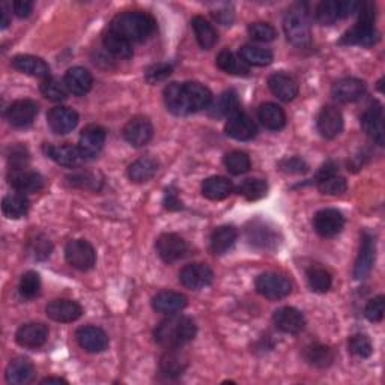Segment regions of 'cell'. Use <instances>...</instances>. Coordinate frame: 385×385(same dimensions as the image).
I'll return each mask as SVG.
<instances>
[{
  "label": "cell",
  "instance_id": "6da1fadb",
  "mask_svg": "<svg viewBox=\"0 0 385 385\" xmlns=\"http://www.w3.org/2000/svg\"><path fill=\"white\" fill-rule=\"evenodd\" d=\"M197 327L189 316L169 315L153 329V339L164 348H182L196 337Z\"/></svg>",
  "mask_w": 385,
  "mask_h": 385
},
{
  "label": "cell",
  "instance_id": "7a4b0ae2",
  "mask_svg": "<svg viewBox=\"0 0 385 385\" xmlns=\"http://www.w3.org/2000/svg\"><path fill=\"white\" fill-rule=\"evenodd\" d=\"M130 42L145 41L156 30V20L141 11H128L116 15L108 27Z\"/></svg>",
  "mask_w": 385,
  "mask_h": 385
},
{
  "label": "cell",
  "instance_id": "3957f363",
  "mask_svg": "<svg viewBox=\"0 0 385 385\" xmlns=\"http://www.w3.org/2000/svg\"><path fill=\"white\" fill-rule=\"evenodd\" d=\"M283 29H284L286 38H288L296 47L309 46L312 41L310 25L309 21H307L305 14L300 9H292L284 15Z\"/></svg>",
  "mask_w": 385,
  "mask_h": 385
},
{
  "label": "cell",
  "instance_id": "277c9868",
  "mask_svg": "<svg viewBox=\"0 0 385 385\" xmlns=\"http://www.w3.org/2000/svg\"><path fill=\"white\" fill-rule=\"evenodd\" d=\"M255 286H256V291L268 300L286 298V296H288L292 291L291 280L277 272L260 274V276L256 279Z\"/></svg>",
  "mask_w": 385,
  "mask_h": 385
},
{
  "label": "cell",
  "instance_id": "5b68a950",
  "mask_svg": "<svg viewBox=\"0 0 385 385\" xmlns=\"http://www.w3.org/2000/svg\"><path fill=\"white\" fill-rule=\"evenodd\" d=\"M65 258L70 265L79 271H89L96 262L95 248L84 239H72L65 247Z\"/></svg>",
  "mask_w": 385,
  "mask_h": 385
},
{
  "label": "cell",
  "instance_id": "8992f818",
  "mask_svg": "<svg viewBox=\"0 0 385 385\" xmlns=\"http://www.w3.org/2000/svg\"><path fill=\"white\" fill-rule=\"evenodd\" d=\"M313 227L316 234L322 238H333L343 230L345 217L340 211L333 210V208H325V210L316 213L313 218Z\"/></svg>",
  "mask_w": 385,
  "mask_h": 385
},
{
  "label": "cell",
  "instance_id": "52a82bcc",
  "mask_svg": "<svg viewBox=\"0 0 385 385\" xmlns=\"http://www.w3.org/2000/svg\"><path fill=\"white\" fill-rule=\"evenodd\" d=\"M181 283L191 291H199L210 286L214 280V271L205 263H190L179 272Z\"/></svg>",
  "mask_w": 385,
  "mask_h": 385
},
{
  "label": "cell",
  "instance_id": "ba28073f",
  "mask_svg": "<svg viewBox=\"0 0 385 385\" xmlns=\"http://www.w3.org/2000/svg\"><path fill=\"white\" fill-rule=\"evenodd\" d=\"M377 256V241L370 234H365L361 238V246L358 251V258L354 267V279L362 280L369 276Z\"/></svg>",
  "mask_w": 385,
  "mask_h": 385
},
{
  "label": "cell",
  "instance_id": "9c48e42d",
  "mask_svg": "<svg viewBox=\"0 0 385 385\" xmlns=\"http://www.w3.org/2000/svg\"><path fill=\"white\" fill-rule=\"evenodd\" d=\"M153 136V127L151 120L145 116H136L128 120V124L124 127V137L125 140L136 148L145 146L151 141Z\"/></svg>",
  "mask_w": 385,
  "mask_h": 385
},
{
  "label": "cell",
  "instance_id": "30bf717a",
  "mask_svg": "<svg viewBox=\"0 0 385 385\" xmlns=\"http://www.w3.org/2000/svg\"><path fill=\"white\" fill-rule=\"evenodd\" d=\"M332 94L334 100L339 103H355L365 96L366 83L360 79H354V77H346V79L339 80L333 84Z\"/></svg>",
  "mask_w": 385,
  "mask_h": 385
},
{
  "label": "cell",
  "instance_id": "8fae6325",
  "mask_svg": "<svg viewBox=\"0 0 385 385\" xmlns=\"http://www.w3.org/2000/svg\"><path fill=\"white\" fill-rule=\"evenodd\" d=\"M182 89H184V98L187 103V108H189V113L201 112V110L211 106L213 94L206 86L197 82H189V83H182Z\"/></svg>",
  "mask_w": 385,
  "mask_h": 385
},
{
  "label": "cell",
  "instance_id": "7c38bea8",
  "mask_svg": "<svg viewBox=\"0 0 385 385\" xmlns=\"http://www.w3.org/2000/svg\"><path fill=\"white\" fill-rule=\"evenodd\" d=\"M106 143V130L100 125H87L83 128L80 140H79V149L83 153L84 158L96 157L101 152Z\"/></svg>",
  "mask_w": 385,
  "mask_h": 385
},
{
  "label": "cell",
  "instance_id": "4fadbf2b",
  "mask_svg": "<svg viewBox=\"0 0 385 385\" xmlns=\"http://www.w3.org/2000/svg\"><path fill=\"white\" fill-rule=\"evenodd\" d=\"M38 115V104L32 100H18L11 104L6 110L8 122L17 127L23 128L34 122V119Z\"/></svg>",
  "mask_w": 385,
  "mask_h": 385
},
{
  "label": "cell",
  "instance_id": "5bb4252c",
  "mask_svg": "<svg viewBox=\"0 0 385 385\" xmlns=\"http://www.w3.org/2000/svg\"><path fill=\"white\" fill-rule=\"evenodd\" d=\"M317 130L322 137L334 139L343 130V116L334 106L322 107L317 116Z\"/></svg>",
  "mask_w": 385,
  "mask_h": 385
},
{
  "label": "cell",
  "instance_id": "9a60e30c",
  "mask_svg": "<svg viewBox=\"0 0 385 385\" xmlns=\"http://www.w3.org/2000/svg\"><path fill=\"white\" fill-rule=\"evenodd\" d=\"M361 127L365 133L377 141L379 146H384V112L379 103L372 104L361 116Z\"/></svg>",
  "mask_w": 385,
  "mask_h": 385
},
{
  "label": "cell",
  "instance_id": "2e32d148",
  "mask_svg": "<svg viewBox=\"0 0 385 385\" xmlns=\"http://www.w3.org/2000/svg\"><path fill=\"white\" fill-rule=\"evenodd\" d=\"M272 321L280 332L286 334H298L305 327L304 315L294 309V307H282V309L274 312Z\"/></svg>",
  "mask_w": 385,
  "mask_h": 385
},
{
  "label": "cell",
  "instance_id": "e0dca14e",
  "mask_svg": "<svg viewBox=\"0 0 385 385\" xmlns=\"http://www.w3.org/2000/svg\"><path fill=\"white\" fill-rule=\"evenodd\" d=\"M47 122L53 133L68 134L79 124V115L70 107H54L47 115Z\"/></svg>",
  "mask_w": 385,
  "mask_h": 385
},
{
  "label": "cell",
  "instance_id": "ac0fdd59",
  "mask_svg": "<svg viewBox=\"0 0 385 385\" xmlns=\"http://www.w3.org/2000/svg\"><path fill=\"white\" fill-rule=\"evenodd\" d=\"M157 253L158 256L166 262L173 263L185 256L187 243L176 234H164L157 239Z\"/></svg>",
  "mask_w": 385,
  "mask_h": 385
},
{
  "label": "cell",
  "instance_id": "d6986e66",
  "mask_svg": "<svg viewBox=\"0 0 385 385\" xmlns=\"http://www.w3.org/2000/svg\"><path fill=\"white\" fill-rule=\"evenodd\" d=\"M225 130H226V134L229 137H232L239 141L251 140L258 133L256 124L253 122V119L248 115H246L243 112H238L236 115L230 116L226 122Z\"/></svg>",
  "mask_w": 385,
  "mask_h": 385
},
{
  "label": "cell",
  "instance_id": "ffe728a7",
  "mask_svg": "<svg viewBox=\"0 0 385 385\" xmlns=\"http://www.w3.org/2000/svg\"><path fill=\"white\" fill-rule=\"evenodd\" d=\"M49 339V329L46 325L38 324V322H30L21 325L17 329L15 340L20 346L29 348V349H37L41 348L44 343L47 342Z\"/></svg>",
  "mask_w": 385,
  "mask_h": 385
},
{
  "label": "cell",
  "instance_id": "44dd1931",
  "mask_svg": "<svg viewBox=\"0 0 385 385\" xmlns=\"http://www.w3.org/2000/svg\"><path fill=\"white\" fill-rule=\"evenodd\" d=\"M77 342L79 345L91 354H98V352H103L108 346V337L103 332L101 328L98 327H82L80 329H77L75 333Z\"/></svg>",
  "mask_w": 385,
  "mask_h": 385
},
{
  "label": "cell",
  "instance_id": "7402d4cb",
  "mask_svg": "<svg viewBox=\"0 0 385 385\" xmlns=\"http://www.w3.org/2000/svg\"><path fill=\"white\" fill-rule=\"evenodd\" d=\"M378 39H379V34L375 29V26L357 23L354 27L346 32V34L342 37V39H340V42L346 44V46L370 47V46H375Z\"/></svg>",
  "mask_w": 385,
  "mask_h": 385
},
{
  "label": "cell",
  "instance_id": "603a6c76",
  "mask_svg": "<svg viewBox=\"0 0 385 385\" xmlns=\"http://www.w3.org/2000/svg\"><path fill=\"white\" fill-rule=\"evenodd\" d=\"M9 184L18 193H37L44 187L42 176L37 172H30L26 169L11 170L9 173Z\"/></svg>",
  "mask_w": 385,
  "mask_h": 385
},
{
  "label": "cell",
  "instance_id": "cb8c5ba5",
  "mask_svg": "<svg viewBox=\"0 0 385 385\" xmlns=\"http://www.w3.org/2000/svg\"><path fill=\"white\" fill-rule=\"evenodd\" d=\"M187 307V296L173 291L158 292L152 298V309L163 315H175Z\"/></svg>",
  "mask_w": 385,
  "mask_h": 385
},
{
  "label": "cell",
  "instance_id": "d4e9b609",
  "mask_svg": "<svg viewBox=\"0 0 385 385\" xmlns=\"http://www.w3.org/2000/svg\"><path fill=\"white\" fill-rule=\"evenodd\" d=\"M47 316L56 322H74L83 313L82 307L71 300H54L47 305Z\"/></svg>",
  "mask_w": 385,
  "mask_h": 385
},
{
  "label": "cell",
  "instance_id": "484cf974",
  "mask_svg": "<svg viewBox=\"0 0 385 385\" xmlns=\"http://www.w3.org/2000/svg\"><path fill=\"white\" fill-rule=\"evenodd\" d=\"M63 83H65V86H67L70 94L77 95V96H83L92 89L94 79H92V74L86 68L74 67V68H70L67 71V74H65Z\"/></svg>",
  "mask_w": 385,
  "mask_h": 385
},
{
  "label": "cell",
  "instance_id": "4316f807",
  "mask_svg": "<svg viewBox=\"0 0 385 385\" xmlns=\"http://www.w3.org/2000/svg\"><path fill=\"white\" fill-rule=\"evenodd\" d=\"M13 67L20 72H25L27 75L37 77V79L46 80L50 77L49 65L41 58L30 56V54H20L13 59Z\"/></svg>",
  "mask_w": 385,
  "mask_h": 385
},
{
  "label": "cell",
  "instance_id": "83f0119b",
  "mask_svg": "<svg viewBox=\"0 0 385 385\" xmlns=\"http://www.w3.org/2000/svg\"><path fill=\"white\" fill-rule=\"evenodd\" d=\"M5 377L8 384L26 385L35 377V367L26 358H15L8 365Z\"/></svg>",
  "mask_w": 385,
  "mask_h": 385
},
{
  "label": "cell",
  "instance_id": "f1b7e54d",
  "mask_svg": "<svg viewBox=\"0 0 385 385\" xmlns=\"http://www.w3.org/2000/svg\"><path fill=\"white\" fill-rule=\"evenodd\" d=\"M47 156L58 163L59 166L63 168H75L80 166V164L86 160L83 153L80 152L79 146H71V145H62V146H47Z\"/></svg>",
  "mask_w": 385,
  "mask_h": 385
},
{
  "label": "cell",
  "instance_id": "f546056e",
  "mask_svg": "<svg viewBox=\"0 0 385 385\" xmlns=\"http://www.w3.org/2000/svg\"><path fill=\"white\" fill-rule=\"evenodd\" d=\"M268 86L271 92L276 95L279 100L289 103L298 95V84L292 79V77L286 75L283 72H277L270 77Z\"/></svg>",
  "mask_w": 385,
  "mask_h": 385
},
{
  "label": "cell",
  "instance_id": "4dcf8cb0",
  "mask_svg": "<svg viewBox=\"0 0 385 385\" xmlns=\"http://www.w3.org/2000/svg\"><path fill=\"white\" fill-rule=\"evenodd\" d=\"M234 191V184L223 176H211L202 184V194L210 201H223Z\"/></svg>",
  "mask_w": 385,
  "mask_h": 385
},
{
  "label": "cell",
  "instance_id": "1f68e13d",
  "mask_svg": "<svg viewBox=\"0 0 385 385\" xmlns=\"http://www.w3.org/2000/svg\"><path fill=\"white\" fill-rule=\"evenodd\" d=\"M258 116L262 125L271 131H279L286 125V115L283 108L274 103L262 104L258 110Z\"/></svg>",
  "mask_w": 385,
  "mask_h": 385
},
{
  "label": "cell",
  "instance_id": "d6a6232c",
  "mask_svg": "<svg viewBox=\"0 0 385 385\" xmlns=\"http://www.w3.org/2000/svg\"><path fill=\"white\" fill-rule=\"evenodd\" d=\"M164 103H166L169 112L176 116L190 115L184 98L182 83H170L166 86V89H164Z\"/></svg>",
  "mask_w": 385,
  "mask_h": 385
},
{
  "label": "cell",
  "instance_id": "836d02e7",
  "mask_svg": "<svg viewBox=\"0 0 385 385\" xmlns=\"http://www.w3.org/2000/svg\"><path fill=\"white\" fill-rule=\"evenodd\" d=\"M158 172V161L152 157H143L128 168V176L134 182H146Z\"/></svg>",
  "mask_w": 385,
  "mask_h": 385
},
{
  "label": "cell",
  "instance_id": "e575fe53",
  "mask_svg": "<svg viewBox=\"0 0 385 385\" xmlns=\"http://www.w3.org/2000/svg\"><path fill=\"white\" fill-rule=\"evenodd\" d=\"M238 232L234 226H222L214 230L211 236V250L214 255H225L236 243Z\"/></svg>",
  "mask_w": 385,
  "mask_h": 385
},
{
  "label": "cell",
  "instance_id": "d590c367",
  "mask_svg": "<svg viewBox=\"0 0 385 385\" xmlns=\"http://www.w3.org/2000/svg\"><path fill=\"white\" fill-rule=\"evenodd\" d=\"M191 27L194 30L196 39H197V42H199V46L202 49L210 50L215 46L218 35H217V32H215V29L213 27V25L210 23V21H206L201 15H196L191 20Z\"/></svg>",
  "mask_w": 385,
  "mask_h": 385
},
{
  "label": "cell",
  "instance_id": "8d00e7d4",
  "mask_svg": "<svg viewBox=\"0 0 385 385\" xmlns=\"http://www.w3.org/2000/svg\"><path fill=\"white\" fill-rule=\"evenodd\" d=\"M217 67L232 75H248L250 67L241 59V56L230 50H223L217 56Z\"/></svg>",
  "mask_w": 385,
  "mask_h": 385
},
{
  "label": "cell",
  "instance_id": "74e56055",
  "mask_svg": "<svg viewBox=\"0 0 385 385\" xmlns=\"http://www.w3.org/2000/svg\"><path fill=\"white\" fill-rule=\"evenodd\" d=\"M239 98L235 91H226L217 98V101L211 107V116L226 118L234 116L239 112Z\"/></svg>",
  "mask_w": 385,
  "mask_h": 385
},
{
  "label": "cell",
  "instance_id": "f35d334b",
  "mask_svg": "<svg viewBox=\"0 0 385 385\" xmlns=\"http://www.w3.org/2000/svg\"><path fill=\"white\" fill-rule=\"evenodd\" d=\"M181 348H170L161 358V372L166 377H178L187 367V357L182 354Z\"/></svg>",
  "mask_w": 385,
  "mask_h": 385
},
{
  "label": "cell",
  "instance_id": "ab89813d",
  "mask_svg": "<svg viewBox=\"0 0 385 385\" xmlns=\"http://www.w3.org/2000/svg\"><path fill=\"white\" fill-rule=\"evenodd\" d=\"M103 42H104L106 50L108 53H112L116 58L130 59L131 56H133V47H131V42L120 35L115 34V32H112L110 29L104 34Z\"/></svg>",
  "mask_w": 385,
  "mask_h": 385
},
{
  "label": "cell",
  "instance_id": "60d3db41",
  "mask_svg": "<svg viewBox=\"0 0 385 385\" xmlns=\"http://www.w3.org/2000/svg\"><path fill=\"white\" fill-rule=\"evenodd\" d=\"M29 199L23 193H15V194H9L6 196L4 202H2V210L4 214L8 218H14L18 220L21 217H26L29 213Z\"/></svg>",
  "mask_w": 385,
  "mask_h": 385
},
{
  "label": "cell",
  "instance_id": "b9f144b4",
  "mask_svg": "<svg viewBox=\"0 0 385 385\" xmlns=\"http://www.w3.org/2000/svg\"><path fill=\"white\" fill-rule=\"evenodd\" d=\"M239 56L243 59L248 67H267L274 59L271 50L262 49L259 46H244L239 50Z\"/></svg>",
  "mask_w": 385,
  "mask_h": 385
},
{
  "label": "cell",
  "instance_id": "7bdbcfd3",
  "mask_svg": "<svg viewBox=\"0 0 385 385\" xmlns=\"http://www.w3.org/2000/svg\"><path fill=\"white\" fill-rule=\"evenodd\" d=\"M304 358L307 362H309V365L322 369V367H328L329 365H332L333 360H334V354L328 346L312 345L309 348H305Z\"/></svg>",
  "mask_w": 385,
  "mask_h": 385
},
{
  "label": "cell",
  "instance_id": "ee69618b",
  "mask_svg": "<svg viewBox=\"0 0 385 385\" xmlns=\"http://www.w3.org/2000/svg\"><path fill=\"white\" fill-rule=\"evenodd\" d=\"M307 282L313 292L325 294L332 288V274L321 267H313L307 271Z\"/></svg>",
  "mask_w": 385,
  "mask_h": 385
},
{
  "label": "cell",
  "instance_id": "f6af8a7d",
  "mask_svg": "<svg viewBox=\"0 0 385 385\" xmlns=\"http://www.w3.org/2000/svg\"><path fill=\"white\" fill-rule=\"evenodd\" d=\"M238 193L244 196L247 201H259L268 193V184L263 179H246L238 187Z\"/></svg>",
  "mask_w": 385,
  "mask_h": 385
},
{
  "label": "cell",
  "instance_id": "bcb514c9",
  "mask_svg": "<svg viewBox=\"0 0 385 385\" xmlns=\"http://www.w3.org/2000/svg\"><path fill=\"white\" fill-rule=\"evenodd\" d=\"M41 94L50 101L61 103L67 98L68 89L67 86H65V83H61L59 80L49 77V79L41 82Z\"/></svg>",
  "mask_w": 385,
  "mask_h": 385
},
{
  "label": "cell",
  "instance_id": "7dc6e473",
  "mask_svg": "<svg viewBox=\"0 0 385 385\" xmlns=\"http://www.w3.org/2000/svg\"><path fill=\"white\" fill-rule=\"evenodd\" d=\"M20 294L23 298L26 300H32L35 298V296L39 295L41 292V279L39 274L35 271H27L26 274H23V277L20 280Z\"/></svg>",
  "mask_w": 385,
  "mask_h": 385
},
{
  "label": "cell",
  "instance_id": "c3c4849f",
  "mask_svg": "<svg viewBox=\"0 0 385 385\" xmlns=\"http://www.w3.org/2000/svg\"><path fill=\"white\" fill-rule=\"evenodd\" d=\"M315 18L319 25L329 26L340 20L337 0H327V2H321L316 8Z\"/></svg>",
  "mask_w": 385,
  "mask_h": 385
},
{
  "label": "cell",
  "instance_id": "681fc988",
  "mask_svg": "<svg viewBox=\"0 0 385 385\" xmlns=\"http://www.w3.org/2000/svg\"><path fill=\"white\" fill-rule=\"evenodd\" d=\"M225 166L232 175H243L250 170V157L243 151H234L225 157Z\"/></svg>",
  "mask_w": 385,
  "mask_h": 385
},
{
  "label": "cell",
  "instance_id": "f907efd6",
  "mask_svg": "<svg viewBox=\"0 0 385 385\" xmlns=\"http://www.w3.org/2000/svg\"><path fill=\"white\" fill-rule=\"evenodd\" d=\"M348 346H349V351L352 352V354H354L355 357H360V358H367L372 355V352H373L370 339L365 334L352 336L349 339Z\"/></svg>",
  "mask_w": 385,
  "mask_h": 385
},
{
  "label": "cell",
  "instance_id": "816d5d0a",
  "mask_svg": "<svg viewBox=\"0 0 385 385\" xmlns=\"http://www.w3.org/2000/svg\"><path fill=\"white\" fill-rule=\"evenodd\" d=\"M317 189L322 194L337 196V194H342L346 191L348 184H346V179L342 178V176L334 175V176H332V178H327L321 182H317Z\"/></svg>",
  "mask_w": 385,
  "mask_h": 385
},
{
  "label": "cell",
  "instance_id": "f5cc1de1",
  "mask_svg": "<svg viewBox=\"0 0 385 385\" xmlns=\"http://www.w3.org/2000/svg\"><path fill=\"white\" fill-rule=\"evenodd\" d=\"M248 34L253 39H256L259 42H271L276 39L277 34L276 29H274L268 23H253L248 26Z\"/></svg>",
  "mask_w": 385,
  "mask_h": 385
},
{
  "label": "cell",
  "instance_id": "db71d44e",
  "mask_svg": "<svg viewBox=\"0 0 385 385\" xmlns=\"http://www.w3.org/2000/svg\"><path fill=\"white\" fill-rule=\"evenodd\" d=\"M385 312V298L384 295H378L375 298L370 300L365 309V315L370 322H379L382 321Z\"/></svg>",
  "mask_w": 385,
  "mask_h": 385
},
{
  "label": "cell",
  "instance_id": "11a10c76",
  "mask_svg": "<svg viewBox=\"0 0 385 385\" xmlns=\"http://www.w3.org/2000/svg\"><path fill=\"white\" fill-rule=\"evenodd\" d=\"M170 74H172L170 65H168V63H156V65H152V67H149L146 70L145 77H146L148 83L156 84L158 82L166 80Z\"/></svg>",
  "mask_w": 385,
  "mask_h": 385
},
{
  "label": "cell",
  "instance_id": "9f6ffc18",
  "mask_svg": "<svg viewBox=\"0 0 385 385\" xmlns=\"http://www.w3.org/2000/svg\"><path fill=\"white\" fill-rule=\"evenodd\" d=\"M11 170L26 169V164L29 163V152L25 146H15L13 148V153L9 157Z\"/></svg>",
  "mask_w": 385,
  "mask_h": 385
},
{
  "label": "cell",
  "instance_id": "6f0895ef",
  "mask_svg": "<svg viewBox=\"0 0 385 385\" xmlns=\"http://www.w3.org/2000/svg\"><path fill=\"white\" fill-rule=\"evenodd\" d=\"M358 23H365V25H373L375 23V17H377V6L372 2H362L358 5Z\"/></svg>",
  "mask_w": 385,
  "mask_h": 385
},
{
  "label": "cell",
  "instance_id": "680465c9",
  "mask_svg": "<svg viewBox=\"0 0 385 385\" xmlns=\"http://www.w3.org/2000/svg\"><path fill=\"white\" fill-rule=\"evenodd\" d=\"M280 169L286 173H295V175H300V173H305L307 170H309V166H307L305 161L301 160V158H286L283 161H280Z\"/></svg>",
  "mask_w": 385,
  "mask_h": 385
},
{
  "label": "cell",
  "instance_id": "91938a15",
  "mask_svg": "<svg viewBox=\"0 0 385 385\" xmlns=\"http://www.w3.org/2000/svg\"><path fill=\"white\" fill-rule=\"evenodd\" d=\"M334 175H337V164L333 161H327L325 164H322L321 169L317 170V173L315 176L316 184L327 179V178H332V176H334Z\"/></svg>",
  "mask_w": 385,
  "mask_h": 385
},
{
  "label": "cell",
  "instance_id": "94428289",
  "mask_svg": "<svg viewBox=\"0 0 385 385\" xmlns=\"http://www.w3.org/2000/svg\"><path fill=\"white\" fill-rule=\"evenodd\" d=\"M164 205H166V208L170 211L181 210L182 208V202L178 199V193L173 189L166 190V194H164Z\"/></svg>",
  "mask_w": 385,
  "mask_h": 385
},
{
  "label": "cell",
  "instance_id": "6125c7cd",
  "mask_svg": "<svg viewBox=\"0 0 385 385\" xmlns=\"http://www.w3.org/2000/svg\"><path fill=\"white\" fill-rule=\"evenodd\" d=\"M13 8H14V14L18 18H26L30 15L32 9H34V4L27 2V0H18V2L13 4Z\"/></svg>",
  "mask_w": 385,
  "mask_h": 385
},
{
  "label": "cell",
  "instance_id": "be15d7a7",
  "mask_svg": "<svg viewBox=\"0 0 385 385\" xmlns=\"http://www.w3.org/2000/svg\"><path fill=\"white\" fill-rule=\"evenodd\" d=\"M41 384H68V382L65 381V379H62V378H53V377H50V378L42 379Z\"/></svg>",
  "mask_w": 385,
  "mask_h": 385
},
{
  "label": "cell",
  "instance_id": "e7e4bbea",
  "mask_svg": "<svg viewBox=\"0 0 385 385\" xmlns=\"http://www.w3.org/2000/svg\"><path fill=\"white\" fill-rule=\"evenodd\" d=\"M0 25H2V29H6L9 25V18H8V13H6L5 6H2V23Z\"/></svg>",
  "mask_w": 385,
  "mask_h": 385
}]
</instances>
